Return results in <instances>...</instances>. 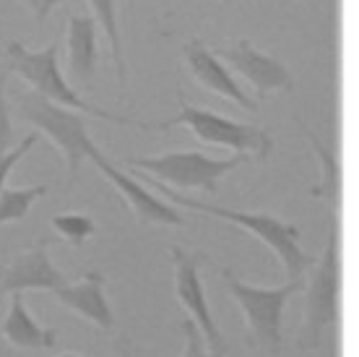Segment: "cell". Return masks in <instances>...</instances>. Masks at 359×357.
Here are the masks:
<instances>
[{"label":"cell","mask_w":359,"mask_h":357,"mask_svg":"<svg viewBox=\"0 0 359 357\" xmlns=\"http://www.w3.org/2000/svg\"><path fill=\"white\" fill-rule=\"evenodd\" d=\"M149 183H151V188H156L159 193H164V198H170L175 204L185 206V209H193V212H203V214L226 219V222L237 224V227H245V230H250L252 235H258V238L278 256L287 279H302L307 271L313 268L315 259L299 245V227H297V224L284 222V219H278V216L263 214V212H234V209H226V206L198 201V198H190V196H185V193H180V190H175L172 186H164L162 180H156V178H151Z\"/></svg>","instance_id":"1"},{"label":"cell","mask_w":359,"mask_h":357,"mask_svg":"<svg viewBox=\"0 0 359 357\" xmlns=\"http://www.w3.org/2000/svg\"><path fill=\"white\" fill-rule=\"evenodd\" d=\"M57 50H60V42L53 39L45 50H27L18 39L6 45V71L18 73L21 79L32 84V89L36 94L47 97L55 105H63L68 110H76V112H83V115L99 117V120H109V123L117 125H133V128H151V123H144V120H133L128 115H115L109 110H102L97 105H91L86 99L79 97V91L73 89L71 84L63 79L60 73V63H57Z\"/></svg>","instance_id":"2"},{"label":"cell","mask_w":359,"mask_h":357,"mask_svg":"<svg viewBox=\"0 0 359 357\" xmlns=\"http://www.w3.org/2000/svg\"><path fill=\"white\" fill-rule=\"evenodd\" d=\"M219 277L224 279L229 295L245 313L248 344L261 347L263 352L276 357L284 344V334H281L284 308L294 292L305 290V279H287V285L281 287H258L237 279L232 268H219Z\"/></svg>","instance_id":"3"},{"label":"cell","mask_w":359,"mask_h":357,"mask_svg":"<svg viewBox=\"0 0 359 357\" xmlns=\"http://www.w3.org/2000/svg\"><path fill=\"white\" fill-rule=\"evenodd\" d=\"M341 311V233L333 224L323 256L313 264V277L305 287V323L297 337L299 349H318L325 331L339 323Z\"/></svg>","instance_id":"4"},{"label":"cell","mask_w":359,"mask_h":357,"mask_svg":"<svg viewBox=\"0 0 359 357\" xmlns=\"http://www.w3.org/2000/svg\"><path fill=\"white\" fill-rule=\"evenodd\" d=\"M13 110H16L18 120L32 123L36 131H42L63 152L65 162H68V188L76 186L81 162L86 160V152L94 143L89 138V131H86V117H81L83 112L55 105L47 97L36 94L34 89L16 91Z\"/></svg>","instance_id":"5"},{"label":"cell","mask_w":359,"mask_h":357,"mask_svg":"<svg viewBox=\"0 0 359 357\" xmlns=\"http://www.w3.org/2000/svg\"><path fill=\"white\" fill-rule=\"evenodd\" d=\"M180 94V112L172 120L164 123H151V128H172V125H188L190 131L196 134V138H201L203 143H216V146H226L234 149L237 154H250L255 162H266L273 152V138L269 131H263L258 125L240 123L232 117H224L211 110L193 108L185 102L182 89H177Z\"/></svg>","instance_id":"6"},{"label":"cell","mask_w":359,"mask_h":357,"mask_svg":"<svg viewBox=\"0 0 359 357\" xmlns=\"http://www.w3.org/2000/svg\"><path fill=\"white\" fill-rule=\"evenodd\" d=\"M250 160V154H234L229 160H216L201 152H167L159 157H123L128 167L151 172L164 186L175 188H198L203 193H216L219 180L234 167Z\"/></svg>","instance_id":"7"},{"label":"cell","mask_w":359,"mask_h":357,"mask_svg":"<svg viewBox=\"0 0 359 357\" xmlns=\"http://www.w3.org/2000/svg\"><path fill=\"white\" fill-rule=\"evenodd\" d=\"M172 264H175V292H177L182 308L190 313V318L196 321V326L203 334V342L208 347L211 357H226L229 347L222 329L214 323V316L208 311L206 290L201 282V266L208 264V256L203 250H185L180 245L170 248Z\"/></svg>","instance_id":"8"},{"label":"cell","mask_w":359,"mask_h":357,"mask_svg":"<svg viewBox=\"0 0 359 357\" xmlns=\"http://www.w3.org/2000/svg\"><path fill=\"white\" fill-rule=\"evenodd\" d=\"M214 55L222 63L232 65L248 84H252L255 102L269 99L271 91H294V73L289 71V65H284L273 55L255 50V45L245 37L237 39L234 45L216 50Z\"/></svg>","instance_id":"9"},{"label":"cell","mask_w":359,"mask_h":357,"mask_svg":"<svg viewBox=\"0 0 359 357\" xmlns=\"http://www.w3.org/2000/svg\"><path fill=\"white\" fill-rule=\"evenodd\" d=\"M86 160L94 162V167H97V170L102 172V175H104L123 196H126V201L133 206V212L141 224H170V227H182V224H185V216L180 214L175 206L159 201L151 190H146L141 183H135V178L126 175L117 164H112L104 154L99 152L97 143H91L89 146Z\"/></svg>","instance_id":"10"},{"label":"cell","mask_w":359,"mask_h":357,"mask_svg":"<svg viewBox=\"0 0 359 357\" xmlns=\"http://www.w3.org/2000/svg\"><path fill=\"white\" fill-rule=\"evenodd\" d=\"M182 58H185V65H188L190 76L208 91H216L219 97L232 99L237 108L248 110V112H255L258 110V102L248 97V91L237 84L229 68L214 55V50H208L206 42L201 37H193L182 45Z\"/></svg>","instance_id":"11"},{"label":"cell","mask_w":359,"mask_h":357,"mask_svg":"<svg viewBox=\"0 0 359 357\" xmlns=\"http://www.w3.org/2000/svg\"><path fill=\"white\" fill-rule=\"evenodd\" d=\"M47 238H39L24 253H18L8 266H3V292H27V290H57L68 285V277L53 266L47 256Z\"/></svg>","instance_id":"12"},{"label":"cell","mask_w":359,"mask_h":357,"mask_svg":"<svg viewBox=\"0 0 359 357\" xmlns=\"http://www.w3.org/2000/svg\"><path fill=\"white\" fill-rule=\"evenodd\" d=\"M99 24L89 13L68 16V71L73 84L81 91L97 89L99 65Z\"/></svg>","instance_id":"13"},{"label":"cell","mask_w":359,"mask_h":357,"mask_svg":"<svg viewBox=\"0 0 359 357\" xmlns=\"http://www.w3.org/2000/svg\"><path fill=\"white\" fill-rule=\"evenodd\" d=\"M104 285H107L104 274L86 271L81 282H76V285L68 282V285L53 290V295L57 297L68 311L79 313L86 321L94 323V326L109 331V329H115V313H112L107 297H104Z\"/></svg>","instance_id":"14"},{"label":"cell","mask_w":359,"mask_h":357,"mask_svg":"<svg viewBox=\"0 0 359 357\" xmlns=\"http://www.w3.org/2000/svg\"><path fill=\"white\" fill-rule=\"evenodd\" d=\"M294 123L297 128L302 131V136L307 138V143L313 146L315 157L320 160V183L318 186L310 188V196L313 198H320L325 204L331 206L333 216L341 212V198H344V170H341V162L336 157L328 143H323L318 138L315 131H310V125L302 120L299 115H294Z\"/></svg>","instance_id":"15"},{"label":"cell","mask_w":359,"mask_h":357,"mask_svg":"<svg viewBox=\"0 0 359 357\" xmlns=\"http://www.w3.org/2000/svg\"><path fill=\"white\" fill-rule=\"evenodd\" d=\"M3 337L16 349H53L57 347L60 331L55 326H39L24 305V292H13L11 313L3 323Z\"/></svg>","instance_id":"16"},{"label":"cell","mask_w":359,"mask_h":357,"mask_svg":"<svg viewBox=\"0 0 359 357\" xmlns=\"http://www.w3.org/2000/svg\"><path fill=\"white\" fill-rule=\"evenodd\" d=\"M89 3H91V8H94V18H97V24H102V29H104V34H107V39H109V47H112V60H115L120 86L128 89V65H126V55H123V42H120V27H117L115 0H89Z\"/></svg>","instance_id":"17"},{"label":"cell","mask_w":359,"mask_h":357,"mask_svg":"<svg viewBox=\"0 0 359 357\" xmlns=\"http://www.w3.org/2000/svg\"><path fill=\"white\" fill-rule=\"evenodd\" d=\"M47 193V186H32V188H3L0 190V224L18 222L29 214V209L36 198Z\"/></svg>","instance_id":"18"},{"label":"cell","mask_w":359,"mask_h":357,"mask_svg":"<svg viewBox=\"0 0 359 357\" xmlns=\"http://www.w3.org/2000/svg\"><path fill=\"white\" fill-rule=\"evenodd\" d=\"M55 233L65 238L71 245H83L91 235H97V222L86 214H55L53 216Z\"/></svg>","instance_id":"19"},{"label":"cell","mask_w":359,"mask_h":357,"mask_svg":"<svg viewBox=\"0 0 359 357\" xmlns=\"http://www.w3.org/2000/svg\"><path fill=\"white\" fill-rule=\"evenodd\" d=\"M6 81H8V71L3 68V71H0V157L8 154L18 141L16 131H13V123H11L8 99H6Z\"/></svg>","instance_id":"20"},{"label":"cell","mask_w":359,"mask_h":357,"mask_svg":"<svg viewBox=\"0 0 359 357\" xmlns=\"http://www.w3.org/2000/svg\"><path fill=\"white\" fill-rule=\"evenodd\" d=\"M36 138H39V134H36V131H32V134L24 136V138H21V143H16V146H13L8 154H3V157H0V190L6 188V178L11 175V170L16 167L18 162L24 160V154H27L29 149L34 146Z\"/></svg>","instance_id":"21"},{"label":"cell","mask_w":359,"mask_h":357,"mask_svg":"<svg viewBox=\"0 0 359 357\" xmlns=\"http://www.w3.org/2000/svg\"><path fill=\"white\" fill-rule=\"evenodd\" d=\"M180 331L185 337V352H182V357H211L206 349V342H203V334H201V329L196 326L193 318H182L180 321Z\"/></svg>","instance_id":"22"},{"label":"cell","mask_w":359,"mask_h":357,"mask_svg":"<svg viewBox=\"0 0 359 357\" xmlns=\"http://www.w3.org/2000/svg\"><path fill=\"white\" fill-rule=\"evenodd\" d=\"M29 8H32V13H34V24L36 27H42L47 21V16H50V11L55 8V6H60L63 0H24Z\"/></svg>","instance_id":"23"},{"label":"cell","mask_w":359,"mask_h":357,"mask_svg":"<svg viewBox=\"0 0 359 357\" xmlns=\"http://www.w3.org/2000/svg\"><path fill=\"white\" fill-rule=\"evenodd\" d=\"M112 349H115L117 357H144V352L135 347L128 337H117V339L112 342Z\"/></svg>","instance_id":"24"},{"label":"cell","mask_w":359,"mask_h":357,"mask_svg":"<svg viewBox=\"0 0 359 357\" xmlns=\"http://www.w3.org/2000/svg\"><path fill=\"white\" fill-rule=\"evenodd\" d=\"M3 295L6 292H3V266H0V305H3Z\"/></svg>","instance_id":"25"},{"label":"cell","mask_w":359,"mask_h":357,"mask_svg":"<svg viewBox=\"0 0 359 357\" xmlns=\"http://www.w3.org/2000/svg\"><path fill=\"white\" fill-rule=\"evenodd\" d=\"M219 3H224V6H229V3H232V0H219Z\"/></svg>","instance_id":"26"},{"label":"cell","mask_w":359,"mask_h":357,"mask_svg":"<svg viewBox=\"0 0 359 357\" xmlns=\"http://www.w3.org/2000/svg\"><path fill=\"white\" fill-rule=\"evenodd\" d=\"M60 357H81V355H60Z\"/></svg>","instance_id":"27"}]
</instances>
